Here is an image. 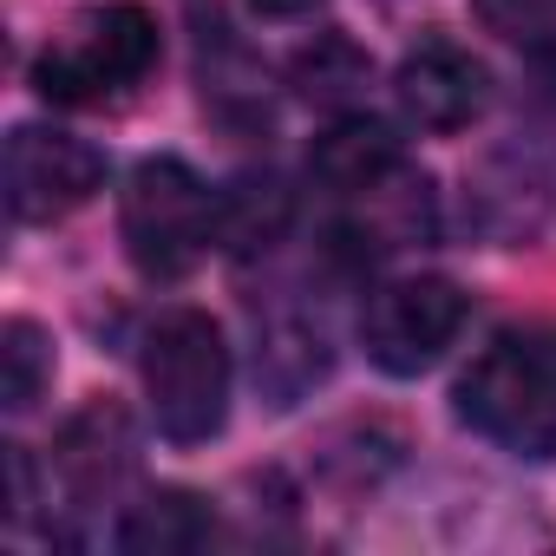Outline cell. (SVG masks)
<instances>
[{
	"mask_svg": "<svg viewBox=\"0 0 556 556\" xmlns=\"http://www.w3.org/2000/svg\"><path fill=\"white\" fill-rule=\"evenodd\" d=\"M452 400L478 439L517 458H556V328L530 321L491 334Z\"/></svg>",
	"mask_w": 556,
	"mask_h": 556,
	"instance_id": "6da1fadb",
	"label": "cell"
},
{
	"mask_svg": "<svg viewBox=\"0 0 556 556\" xmlns=\"http://www.w3.org/2000/svg\"><path fill=\"white\" fill-rule=\"evenodd\" d=\"M157 66V21L144 0H86L73 27L34 60V92L47 105H99Z\"/></svg>",
	"mask_w": 556,
	"mask_h": 556,
	"instance_id": "7a4b0ae2",
	"label": "cell"
},
{
	"mask_svg": "<svg viewBox=\"0 0 556 556\" xmlns=\"http://www.w3.org/2000/svg\"><path fill=\"white\" fill-rule=\"evenodd\" d=\"M144 400L170 445H203L229 419V348L203 308H170L144 341Z\"/></svg>",
	"mask_w": 556,
	"mask_h": 556,
	"instance_id": "3957f363",
	"label": "cell"
},
{
	"mask_svg": "<svg viewBox=\"0 0 556 556\" xmlns=\"http://www.w3.org/2000/svg\"><path fill=\"white\" fill-rule=\"evenodd\" d=\"M216 210H223V197L184 157H144L118 203V236H125L131 268L144 282L190 275L216 242Z\"/></svg>",
	"mask_w": 556,
	"mask_h": 556,
	"instance_id": "277c9868",
	"label": "cell"
},
{
	"mask_svg": "<svg viewBox=\"0 0 556 556\" xmlns=\"http://www.w3.org/2000/svg\"><path fill=\"white\" fill-rule=\"evenodd\" d=\"M471 302L458 282L445 275H400V282H380L361 308V348L380 374L413 380L426 367L445 361V348L458 341Z\"/></svg>",
	"mask_w": 556,
	"mask_h": 556,
	"instance_id": "5b68a950",
	"label": "cell"
},
{
	"mask_svg": "<svg viewBox=\"0 0 556 556\" xmlns=\"http://www.w3.org/2000/svg\"><path fill=\"white\" fill-rule=\"evenodd\" d=\"M8 216L14 223H60L73 210H86L105 184V157L73 138V131H47V125H14L8 138Z\"/></svg>",
	"mask_w": 556,
	"mask_h": 556,
	"instance_id": "8992f818",
	"label": "cell"
},
{
	"mask_svg": "<svg viewBox=\"0 0 556 556\" xmlns=\"http://www.w3.org/2000/svg\"><path fill=\"white\" fill-rule=\"evenodd\" d=\"M393 99H400V112H406L419 131H465V125L484 112L491 79H484V66H478L465 47H452V40H419V47L400 60V73H393Z\"/></svg>",
	"mask_w": 556,
	"mask_h": 556,
	"instance_id": "52a82bcc",
	"label": "cell"
},
{
	"mask_svg": "<svg viewBox=\"0 0 556 556\" xmlns=\"http://www.w3.org/2000/svg\"><path fill=\"white\" fill-rule=\"evenodd\" d=\"M308 170H315V184L334 190V197H367V190H380L387 177L406 170V151H400L393 125H380V118H367V112H341V118L315 138Z\"/></svg>",
	"mask_w": 556,
	"mask_h": 556,
	"instance_id": "ba28073f",
	"label": "cell"
},
{
	"mask_svg": "<svg viewBox=\"0 0 556 556\" xmlns=\"http://www.w3.org/2000/svg\"><path fill=\"white\" fill-rule=\"evenodd\" d=\"M131 458H138V445H131V419H125L112 400H92L79 419H66L60 452H53V465H60V478H66V491H73L79 504L112 497V491L125 484Z\"/></svg>",
	"mask_w": 556,
	"mask_h": 556,
	"instance_id": "9c48e42d",
	"label": "cell"
},
{
	"mask_svg": "<svg viewBox=\"0 0 556 556\" xmlns=\"http://www.w3.org/2000/svg\"><path fill=\"white\" fill-rule=\"evenodd\" d=\"M210 504L184 484H157L151 497H138L118 523V549L131 556H170V549H203L210 543Z\"/></svg>",
	"mask_w": 556,
	"mask_h": 556,
	"instance_id": "30bf717a",
	"label": "cell"
},
{
	"mask_svg": "<svg viewBox=\"0 0 556 556\" xmlns=\"http://www.w3.org/2000/svg\"><path fill=\"white\" fill-rule=\"evenodd\" d=\"M289 216H295V203H289V190L275 184V177H242V184L223 190L216 242L236 249V255H255V249H268V242H282Z\"/></svg>",
	"mask_w": 556,
	"mask_h": 556,
	"instance_id": "8fae6325",
	"label": "cell"
},
{
	"mask_svg": "<svg viewBox=\"0 0 556 556\" xmlns=\"http://www.w3.org/2000/svg\"><path fill=\"white\" fill-rule=\"evenodd\" d=\"M289 79H295V92H302L308 105L348 112V105L367 92V79H374V60H367V53H361L348 34H321L315 47H302V53H295Z\"/></svg>",
	"mask_w": 556,
	"mask_h": 556,
	"instance_id": "7c38bea8",
	"label": "cell"
},
{
	"mask_svg": "<svg viewBox=\"0 0 556 556\" xmlns=\"http://www.w3.org/2000/svg\"><path fill=\"white\" fill-rule=\"evenodd\" d=\"M47 380H53V341L40 321L14 315L0 328V400H8V413H34Z\"/></svg>",
	"mask_w": 556,
	"mask_h": 556,
	"instance_id": "4fadbf2b",
	"label": "cell"
},
{
	"mask_svg": "<svg viewBox=\"0 0 556 556\" xmlns=\"http://www.w3.org/2000/svg\"><path fill=\"white\" fill-rule=\"evenodd\" d=\"M471 14L510 47H556V0H471Z\"/></svg>",
	"mask_w": 556,
	"mask_h": 556,
	"instance_id": "5bb4252c",
	"label": "cell"
},
{
	"mask_svg": "<svg viewBox=\"0 0 556 556\" xmlns=\"http://www.w3.org/2000/svg\"><path fill=\"white\" fill-rule=\"evenodd\" d=\"M255 14H268V21H295V14H308V8H321V0H249Z\"/></svg>",
	"mask_w": 556,
	"mask_h": 556,
	"instance_id": "9a60e30c",
	"label": "cell"
}]
</instances>
